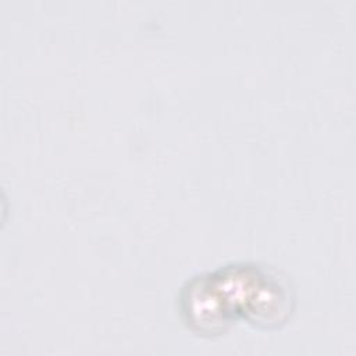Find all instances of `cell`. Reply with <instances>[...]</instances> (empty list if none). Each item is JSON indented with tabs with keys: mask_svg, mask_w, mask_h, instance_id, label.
Returning a JSON list of instances; mask_svg holds the SVG:
<instances>
[{
	"mask_svg": "<svg viewBox=\"0 0 356 356\" xmlns=\"http://www.w3.org/2000/svg\"><path fill=\"white\" fill-rule=\"evenodd\" d=\"M181 312L199 335H220L239 316L261 328H277L292 310V296L271 271L232 264L193 278L181 292Z\"/></svg>",
	"mask_w": 356,
	"mask_h": 356,
	"instance_id": "obj_1",
	"label": "cell"
}]
</instances>
